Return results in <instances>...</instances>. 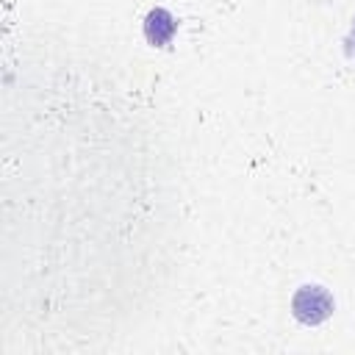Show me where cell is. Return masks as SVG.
Listing matches in <instances>:
<instances>
[{"mask_svg": "<svg viewBox=\"0 0 355 355\" xmlns=\"http://www.w3.org/2000/svg\"><path fill=\"white\" fill-rule=\"evenodd\" d=\"M333 308H336V302H333L330 291L322 286H300L291 297L294 319H300L302 324H311V327L327 322L333 316Z\"/></svg>", "mask_w": 355, "mask_h": 355, "instance_id": "6da1fadb", "label": "cell"}, {"mask_svg": "<svg viewBox=\"0 0 355 355\" xmlns=\"http://www.w3.org/2000/svg\"><path fill=\"white\" fill-rule=\"evenodd\" d=\"M175 31H178V19L166 8H150L147 11V17H144V39L153 47L169 44L175 39Z\"/></svg>", "mask_w": 355, "mask_h": 355, "instance_id": "7a4b0ae2", "label": "cell"}]
</instances>
